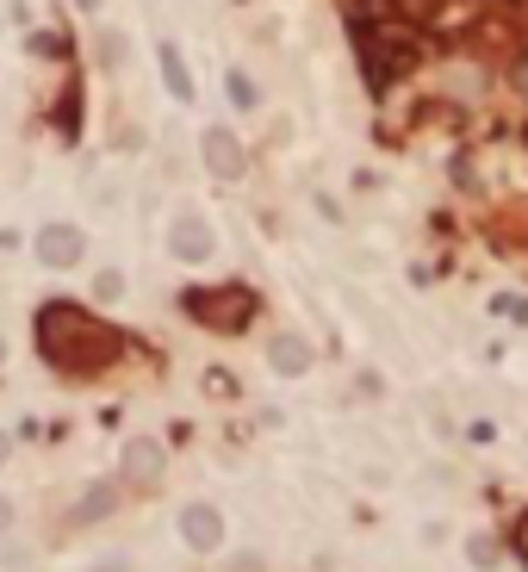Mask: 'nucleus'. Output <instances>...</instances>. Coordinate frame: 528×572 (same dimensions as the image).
<instances>
[{
    "mask_svg": "<svg viewBox=\"0 0 528 572\" xmlns=\"http://www.w3.org/2000/svg\"><path fill=\"white\" fill-rule=\"evenodd\" d=\"M94 293H100V299H118V293H125V274H113V267H106V274L94 281Z\"/></svg>",
    "mask_w": 528,
    "mask_h": 572,
    "instance_id": "9b49d317",
    "label": "nucleus"
},
{
    "mask_svg": "<svg viewBox=\"0 0 528 572\" xmlns=\"http://www.w3.org/2000/svg\"><path fill=\"white\" fill-rule=\"evenodd\" d=\"M100 57L118 62V57H125V38H118V32H106V38H100Z\"/></svg>",
    "mask_w": 528,
    "mask_h": 572,
    "instance_id": "f8f14e48",
    "label": "nucleus"
},
{
    "mask_svg": "<svg viewBox=\"0 0 528 572\" xmlns=\"http://www.w3.org/2000/svg\"><path fill=\"white\" fill-rule=\"evenodd\" d=\"M0 460H7V430H0Z\"/></svg>",
    "mask_w": 528,
    "mask_h": 572,
    "instance_id": "a211bd4d",
    "label": "nucleus"
},
{
    "mask_svg": "<svg viewBox=\"0 0 528 572\" xmlns=\"http://www.w3.org/2000/svg\"><path fill=\"white\" fill-rule=\"evenodd\" d=\"M267 362H274V374H286V380H299L305 367H311V348H305L299 336H274V348H267Z\"/></svg>",
    "mask_w": 528,
    "mask_h": 572,
    "instance_id": "6e6552de",
    "label": "nucleus"
},
{
    "mask_svg": "<svg viewBox=\"0 0 528 572\" xmlns=\"http://www.w3.org/2000/svg\"><path fill=\"white\" fill-rule=\"evenodd\" d=\"M206 169L218 174V181H237V174H243V144H237V131H225V125L206 131Z\"/></svg>",
    "mask_w": 528,
    "mask_h": 572,
    "instance_id": "39448f33",
    "label": "nucleus"
},
{
    "mask_svg": "<svg viewBox=\"0 0 528 572\" xmlns=\"http://www.w3.org/2000/svg\"><path fill=\"white\" fill-rule=\"evenodd\" d=\"M230 106H243V113H255V81H249L243 69L230 76Z\"/></svg>",
    "mask_w": 528,
    "mask_h": 572,
    "instance_id": "9d476101",
    "label": "nucleus"
},
{
    "mask_svg": "<svg viewBox=\"0 0 528 572\" xmlns=\"http://www.w3.org/2000/svg\"><path fill=\"white\" fill-rule=\"evenodd\" d=\"M491 560H497V553H491V535H479V541H472V567H491Z\"/></svg>",
    "mask_w": 528,
    "mask_h": 572,
    "instance_id": "ddd939ff",
    "label": "nucleus"
},
{
    "mask_svg": "<svg viewBox=\"0 0 528 572\" xmlns=\"http://www.w3.org/2000/svg\"><path fill=\"white\" fill-rule=\"evenodd\" d=\"M94 572H125V560H106V567H94Z\"/></svg>",
    "mask_w": 528,
    "mask_h": 572,
    "instance_id": "dca6fc26",
    "label": "nucleus"
},
{
    "mask_svg": "<svg viewBox=\"0 0 528 572\" xmlns=\"http://www.w3.org/2000/svg\"><path fill=\"white\" fill-rule=\"evenodd\" d=\"M411 7H416V13H429V7H435V0H411Z\"/></svg>",
    "mask_w": 528,
    "mask_h": 572,
    "instance_id": "f3484780",
    "label": "nucleus"
},
{
    "mask_svg": "<svg viewBox=\"0 0 528 572\" xmlns=\"http://www.w3.org/2000/svg\"><path fill=\"white\" fill-rule=\"evenodd\" d=\"M81 249H88V243H81L76 225H44V230H38V262H44V267H76Z\"/></svg>",
    "mask_w": 528,
    "mask_h": 572,
    "instance_id": "20e7f679",
    "label": "nucleus"
},
{
    "mask_svg": "<svg viewBox=\"0 0 528 572\" xmlns=\"http://www.w3.org/2000/svg\"><path fill=\"white\" fill-rule=\"evenodd\" d=\"M156 479H162V448L150 436H137L125 448V485H156Z\"/></svg>",
    "mask_w": 528,
    "mask_h": 572,
    "instance_id": "0eeeda50",
    "label": "nucleus"
},
{
    "mask_svg": "<svg viewBox=\"0 0 528 572\" xmlns=\"http://www.w3.org/2000/svg\"><path fill=\"white\" fill-rule=\"evenodd\" d=\"M249 311H255V299H249L243 286H225V293H187V318L225 330V336L249 324Z\"/></svg>",
    "mask_w": 528,
    "mask_h": 572,
    "instance_id": "f03ea898",
    "label": "nucleus"
},
{
    "mask_svg": "<svg viewBox=\"0 0 528 572\" xmlns=\"http://www.w3.org/2000/svg\"><path fill=\"white\" fill-rule=\"evenodd\" d=\"M81 7H88V13H94V7H100V0H81Z\"/></svg>",
    "mask_w": 528,
    "mask_h": 572,
    "instance_id": "6ab92c4d",
    "label": "nucleus"
},
{
    "mask_svg": "<svg viewBox=\"0 0 528 572\" xmlns=\"http://www.w3.org/2000/svg\"><path fill=\"white\" fill-rule=\"evenodd\" d=\"M181 535H187V548L211 553L225 541V516L211 511V504H187V511H181Z\"/></svg>",
    "mask_w": 528,
    "mask_h": 572,
    "instance_id": "423d86ee",
    "label": "nucleus"
},
{
    "mask_svg": "<svg viewBox=\"0 0 528 572\" xmlns=\"http://www.w3.org/2000/svg\"><path fill=\"white\" fill-rule=\"evenodd\" d=\"M7 523H13V504H7V497H0V535H7Z\"/></svg>",
    "mask_w": 528,
    "mask_h": 572,
    "instance_id": "2eb2a0df",
    "label": "nucleus"
},
{
    "mask_svg": "<svg viewBox=\"0 0 528 572\" xmlns=\"http://www.w3.org/2000/svg\"><path fill=\"white\" fill-rule=\"evenodd\" d=\"M516 548L528 553V516H523V523H516Z\"/></svg>",
    "mask_w": 528,
    "mask_h": 572,
    "instance_id": "4468645a",
    "label": "nucleus"
},
{
    "mask_svg": "<svg viewBox=\"0 0 528 572\" xmlns=\"http://www.w3.org/2000/svg\"><path fill=\"white\" fill-rule=\"evenodd\" d=\"M156 57H162V81H169V94H174V100H193V81H187V62H181V50H174V44H162Z\"/></svg>",
    "mask_w": 528,
    "mask_h": 572,
    "instance_id": "1a4fd4ad",
    "label": "nucleus"
},
{
    "mask_svg": "<svg viewBox=\"0 0 528 572\" xmlns=\"http://www.w3.org/2000/svg\"><path fill=\"white\" fill-rule=\"evenodd\" d=\"M38 343L44 362L62 374H94L118 355V330H106L100 318H88L81 306H44L38 311Z\"/></svg>",
    "mask_w": 528,
    "mask_h": 572,
    "instance_id": "f257e3e1",
    "label": "nucleus"
},
{
    "mask_svg": "<svg viewBox=\"0 0 528 572\" xmlns=\"http://www.w3.org/2000/svg\"><path fill=\"white\" fill-rule=\"evenodd\" d=\"M0 362H7V336H0Z\"/></svg>",
    "mask_w": 528,
    "mask_h": 572,
    "instance_id": "aec40b11",
    "label": "nucleus"
},
{
    "mask_svg": "<svg viewBox=\"0 0 528 572\" xmlns=\"http://www.w3.org/2000/svg\"><path fill=\"white\" fill-rule=\"evenodd\" d=\"M169 249L181 255V262H211V249H218V230L199 218V211H181L169 225Z\"/></svg>",
    "mask_w": 528,
    "mask_h": 572,
    "instance_id": "7ed1b4c3",
    "label": "nucleus"
}]
</instances>
